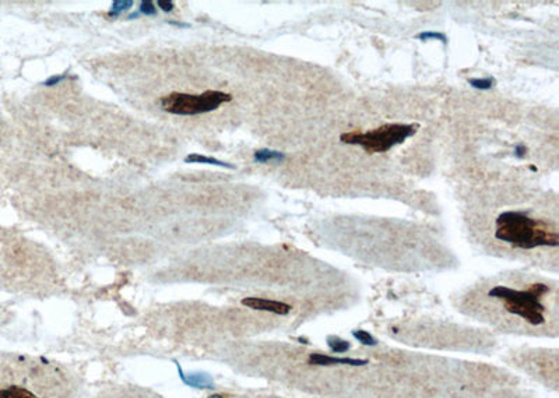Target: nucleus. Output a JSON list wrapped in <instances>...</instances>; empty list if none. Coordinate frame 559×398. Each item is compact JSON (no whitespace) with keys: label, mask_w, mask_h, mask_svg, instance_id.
<instances>
[{"label":"nucleus","mask_w":559,"mask_h":398,"mask_svg":"<svg viewBox=\"0 0 559 398\" xmlns=\"http://www.w3.org/2000/svg\"><path fill=\"white\" fill-rule=\"evenodd\" d=\"M132 7H133V0H115L112 3L109 16L111 17H119L122 13L128 12Z\"/></svg>","instance_id":"9"},{"label":"nucleus","mask_w":559,"mask_h":398,"mask_svg":"<svg viewBox=\"0 0 559 398\" xmlns=\"http://www.w3.org/2000/svg\"><path fill=\"white\" fill-rule=\"evenodd\" d=\"M309 363L310 365H317V366H330V365H351V366H360V365H367L368 361L365 359H354V358H334L323 353H312L309 357Z\"/></svg>","instance_id":"6"},{"label":"nucleus","mask_w":559,"mask_h":398,"mask_svg":"<svg viewBox=\"0 0 559 398\" xmlns=\"http://www.w3.org/2000/svg\"><path fill=\"white\" fill-rule=\"evenodd\" d=\"M140 13L146 14V16H155L157 14V7L151 0H143L140 3Z\"/></svg>","instance_id":"13"},{"label":"nucleus","mask_w":559,"mask_h":398,"mask_svg":"<svg viewBox=\"0 0 559 398\" xmlns=\"http://www.w3.org/2000/svg\"><path fill=\"white\" fill-rule=\"evenodd\" d=\"M549 292V287L536 282L531 284L527 289H516V288L496 285L488 291L489 298L498 299L503 303V309L506 313L514 317L522 319L530 327H541L547 323L545 316V304L542 303V296Z\"/></svg>","instance_id":"2"},{"label":"nucleus","mask_w":559,"mask_h":398,"mask_svg":"<svg viewBox=\"0 0 559 398\" xmlns=\"http://www.w3.org/2000/svg\"><path fill=\"white\" fill-rule=\"evenodd\" d=\"M242 304L249 307V309H253V311H260V312H270V313H274V315H280V316H286L291 312V306L290 304L284 303V302H280V300H271V299H263V298H245L242 300Z\"/></svg>","instance_id":"5"},{"label":"nucleus","mask_w":559,"mask_h":398,"mask_svg":"<svg viewBox=\"0 0 559 398\" xmlns=\"http://www.w3.org/2000/svg\"><path fill=\"white\" fill-rule=\"evenodd\" d=\"M417 38H418V39H421V41L437 39V41H442L445 45L448 43V38H446V35H445V34H442V32H432V31H424V32L418 34V35H417Z\"/></svg>","instance_id":"11"},{"label":"nucleus","mask_w":559,"mask_h":398,"mask_svg":"<svg viewBox=\"0 0 559 398\" xmlns=\"http://www.w3.org/2000/svg\"><path fill=\"white\" fill-rule=\"evenodd\" d=\"M468 82H470V85L474 88H477V90H489V88H492L494 85H495V78H492V77H487V78H471V80H468Z\"/></svg>","instance_id":"10"},{"label":"nucleus","mask_w":559,"mask_h":398,"mask_svg":"<svg viewBox=\"0 0 559 398\" xmlns=\"http://www.w3.org/2000/svg\"><path fill=\"white\" fill-rule=\"evenodd\" d=\"M327 341H329V346L334 352H345L349 348V344L347 341L340 340L337 337H330Z\"/></svg>","instance_id":"12"},{"label":"nucleus","mask_w":559,"mask_h":398,"mask_svg":"<svg viewBox=\"0 0 559 398\" xmlns=\"http://www.w3.org/2000/svg\"><path fill=\"white\" fill-rule=\"evenodd\" d=\"M157 6L163 10L164 13H171L175 9V3L171 0H158Z\"/></svg>","instance_id":"16"},{"label":"nucleus","mask_w":559,"mask_h":398,"mask_svg":"<svg viewBox=\"0 0 559 398\" xmlns=\"http://www.w3.org/2000/svg\"><path fill=\"white\" fill-rule=\"evenodd\" d=\"M185 162L187 164H209V165H216V166H222V168H227V169H233L235 166L231 164H227V162H222L220 159L213 158V157H206V155H202V154H190L185 158Z\"/></svg>","instance_id":"7"},{"label":"nucleus","mask_w":559,"mask_h":398,"mask_svg":"<svg viewBox=\"0 0 559 398\" xmlns=\"http://www.w3.org/2000/svg\"><path fill=\"white\" fill-rule=\"evenodd\" d=\"M526 152H527V148L524 146H517L516 148H514V155L517 157V158H523L524 155H526Z\"/></svg>","instance_id":"18"},{"label":"nucleus","mask_w":559,"mask_h":398,"mask_svg":"<svg viewBox=\"0 0 559 398\" xmlns=\"http://www.w3.org/2000/svg\"><path fill=\"white\" fill-rule=\"evenodd\" d=\"M495 238L522 250H531L540 246L556 247L559 242L555 229L517 211H506L498 217Z\"/></svg>","instance_id":"1"},{"label":"nucleus","mask_w":559,"mask_h":398,"mask_svg":"<svg viewBox=\"0 0 559 398\" xmlns=\"http://www.w3.org/2000/svg\"><path fill=\"white\" fill-rule=\"evenodd\" d=\"M137 16H139V13H133V14H130V16H129V18H136Z\"/></svg>","instance_id":"19"},{"label":"nucleus","mask_w":559,"mask_h":398,"mask_svg":"<svg viewBox=\"0 0 559 398\" xmlns=\"http://www.w3.org/2000/svg\"><path fill=\"white\" fill-rule=\"evenodd\" d=\"M185 381H186L187 384H190V386H193V387L211 386V383H210L209 379H207V377H204V376H198V377H196V376H192V379H185Z\"/></svg>","instance_id":"15"},{"label":"nucleus","mask_w":559,"mask_h":398,"mask_svg":"<svg viewBox=\"0 0 559 398\" xmlns=\"http://www.w3.org/2000/svg\"><path fill=\"white\" fill-rule=\"evenodd\" d=\"M418 124L387 123L369 131H349L340 136V140L345 144L361 146L369 154L386 152L394 146H398L417 133Z\"/></svg>","instance_id":"3"},{"label":"nucleus","mask_w":559,"mask_h":398,"mask_svg":"<svg viewBox=\"0 0 559 398\" xmlns=\"http://www.w3.org/2000/svg\"><path fill=\"white\" fill-rule=\"evenodd\" d=\"M64 78H66V74H60V76L49 77L48 80H45L44 85H45V87H52V85H56V84H59L60 81H63Z\"/></svg>","instance_id":"17"},{"label":"nucleus","mask_w":559,"mask_h":398,"mask_svg":"<svg viewBox=\"0 0 559 398\" xmlns=\"http://www.w3.org/2000/svg\"><path fill=\"white\" fill-rule=\"evenodd\" d=\"M354 337H355L356 340L360 341V342L365 344V345H375V344H376V341L373 340L372 335H371L369 333H367V331H362V330L354 331Z\"/></svg>","instance_id":"14"},{"label":"nucleus","mask_w":559,"mask_h":398,"mask_svg":"<svg viewBox=\"0 0 559 398\" xmlns=\"http://www.w3.org/2000/svg\"><path fill=\"white\" fill-rule=\"evenodd\" d=\"M253 158L256 162H260V164H266L268 161H284L286 159V155L283 152L280 151H273V150H257L253 155Z\"/></svg>","instance_id":"8"},{"label":"nucleus","mask_w":559,"mask_h":398,"mask_svg":"<svg viewBox=\"0 0 559 398\" xmlns=\"http://www.w3.org/2000/svg\"><path fill=\"white\" fill-rule=\"evenodd\" d=\"M232 101V95L222 91H206L202 95L172 93L161 100V108L172 115L193 116L216 111L222 104Z\"/></svg>","instance_id":"4"}]
</instances>
